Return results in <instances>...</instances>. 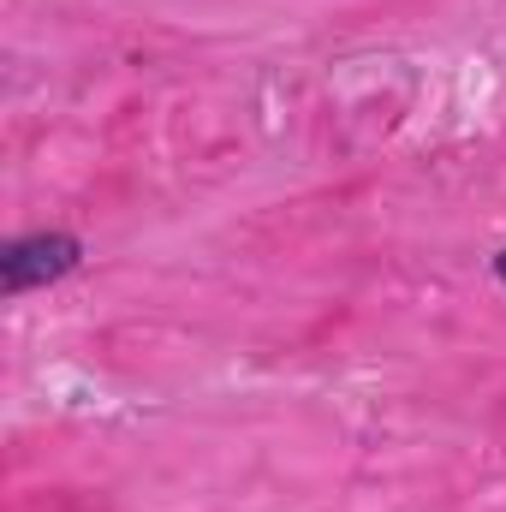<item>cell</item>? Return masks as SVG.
Returning a JSON list of instances; mask_svg holds the SVG:
<instances>
[{
  "mask_svg": "<svg viewBox=\"0 0 506 512\" xmlns=\"http://www.w3.org/2000/svg\"><path fill=\"white\" fill-rule=\"evenodd\" d=\"M489 268H495V280H501V286H506V251L495 256V262H489Z\"/></svg>",
  "mask_w": 506,
  "mask_h": 512,
  "instance_id": "2",
  "label": "cell"
},
{
  "mask_svg": "<svg viewBox=\"0 0 506 512\" xmlns=\"http://www.w3.org/2000/svg\"><path fill=\"white\" fill-rule=\"evenodd\" d=\"M78 262H84V239H72V233H24V239H12L0 251V286H6V298H18V292L66 280Z\"/></svg>",
  "mask_w": 506,
  "mask_h": 512,
  "instance_id": "1",
  "label": "cell"
}]
</instances>
